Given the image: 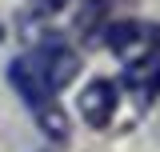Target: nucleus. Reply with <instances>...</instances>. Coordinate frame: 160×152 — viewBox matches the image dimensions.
<instances>
[{
	"instance_id": "obj_5",
	"label": "nucleus",
	"mask_w": 160,
	"mask_h": 152,
	"mask_svg": "<svg viewBox=\"0 0 160 152\" xmlns=\"http://www.w3.org/2000/svg\"><path fill=\"white\" fill-rule=\"evenodd\" d=\"M156 88H160V56L124 68V92H132L136 104H148V100L156 96Z\"/></svg>"
},
{
	"instance_id": "obj_6",
	"label": "nucleus",
	"mask_w": 160,
	"mask_h": 152,
	"mask_svg": "<svg viewBox=\"0 0 160 152\" xmlns=\"http://www.w3.org/2000/svg\"><path fill=\"white\" fill-rule=\"evenodd\" d=\"M36 124H40V128H44L48 136H52L56 144H64V140H68V116L60 112L56 104H48L44 112H36Z\"/></svg>"
},
{
	"instance_id": "obj_2",
	"label": "nucleus",
	"mask_w": 160,
	"mask_h": 152,
	"mask_svg": "<svg viewBox=\"0 0 160 152\" xmlns=\"http://www.w3.org/2000/svg\"><path fill=\"white\" fill-rule=\"evenodd\" d=\"M108 36V48L128 64H140V60L160 56V24H144V20H116L104 28Z\"/></svg>"
},
{
	"instance_id": "obj_1",
	"label": "nucleus",
	"mask_w": 160,
	"mask_h": 152,
	"mask_svg": "<svg viewBox=\"0 0 160 152\" xmlns=\"http://www.w3.org/2000/svg\"><path fill=\"white\" fill-rule=\"evenodd\" d=\"M24 60L36 68V76L48 84V92H52V96H56L64 84H72V76H76V68H80L72 44L60 36V32H44V40H40Z\"/></svg>"
},
{
	"instance_id": "obj_3",
	"label": "nucleus",
	"mask_w": 160,
	"mask_h": 152,
	"mask_svg": "<svg viewBox=\"0 0 160 152\" xmlns=\"http://www.w3.org/2000/svg\"><path fill=\"white\" fill-rule=\"evenodd\" d=\"M116 108H120V84H112V80H88L84 84V92H80V116L92 128H108Z\"/></svg>"
},
{
	"instance_id": "obj_7",
	"label": "nucleus",
	"mask_w": 160,
	"mask_h": 152,
	"mask_svg": "<svg viewBox=\"0 0 160 152\" xmlns=\"http://www.w3.org/2000/svg\"><path fill=\"white\" fill-rule=\"evenodd\" d=\"M156 96H160V88H156Z\"/></svg>"
},
{
	"instance_id": "obj_4",
	"label": "nucleus",
	"mask_w": 160,
	"mask_h": 152,
	"mask_svg": "<svg viewBox=\"0 0 160 152\" xmlns=\"http://www.w3.org/2000/svg\"><path fill=\"white\" fill-rule=\"evenodd\" d=\"M8 84L16 88V96L28 104V112H32V116H36V112H44L48 104H56V100H52V92H48V84L36 76V68H32L24 56L8 64Z\"/></svg>"
}]
</instances>
